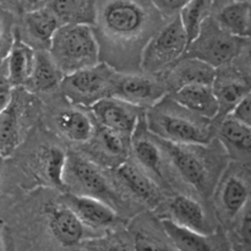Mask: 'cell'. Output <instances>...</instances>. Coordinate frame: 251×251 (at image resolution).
Returning a JSON list of instances; mask_svg holds the SVG:
<instances>
[{"mask_svg":"<svg viewBox=\"0 0 251 251\" xmlns=\"http://www.w3.org/2000/svg\"><path fill=\"white\" fill-rule=\"evenodd\" d=\"M147 129L156 137L184 145L207 146L212 139L210 120L163 97L145 114Z\"/></svg>","mask_w":251,"mask_h":251,"instance_id":"obj_1","label":"cell"},{"mask_svg":"<svg viewBox=\"0 0 251 251\" xmlns=\"http://www.w3.org/2000/svg\"><path fill=\"white\" fill-rule=\"evenodd\" d=\"M49 53L63 75L98 64L100 46L91 25H61L54 33Z\"/></svg>","mask_w":251,"mask_h":251,"instance_id":"obj_2","label":"cell"},{"mask_svg":"<svg viewBox=\"0 0 251 251\" xmlns=\"http://www.w3.org/2000/svg\"><path fill=\"white\" fill-rule=\"evenodd\" d=\"M248 39L239 38L221 28L210 16L205 20L198 38L188 47L185 55L198 58L215 69L229 64L239 55Z\"/></svg>","mask_w":251,"mask_h":251,"instance_id":"obj_3","label":"cell"},{"mask_svg":"<svg viewBox=\"0 0 251 251\" xmlns=\"http://www.w3.org/2000/svg\"><path fill=\"white\" fill-rule=\"evenodd\" d=\"M115 71L105 64H96L90 68L64 75L60 86L64 95L73 103L91 107L100 98L112 96Z\"/></svg>","mask_w":251,"mask_h":251,"instance_id":"obj_4","label":"cell"},{"mask_svg":"<svg viewBox=\"0 0 251 251\" xmlns=\"http://www.w3.org/2000/svg\"><path fill=\"white\" fill-rule=\"evenodd\" d=\"M188 49L185 32L178 15L169 24L159 29L142 50L141 66L147 73H157L172 66Z\"/></svg>","mask_w":251,"mask_h":251,"instance_id":"obj_5","label":"cell"},{"mask_svg":"<svg viewBox=\"0 0 251 251\" xmlns=\"http://www.w3.org/2000/svg\"><path fill=\"white\" fill-rule=\"evenodd\" d=\"M156 139L181 178L201 195H208L212 174L207 158L198 150L199 145L176 144L158 137Z\"/></svg>","mask_w":251,"mask_h":251,"instance_id":"obj_6","label":"cell"},{"mask_svg":"<svg viewBox=\"0 0 251 251\" xmlns=\"http://www.w3.org/2000/svg\"><path fill=\"white\" fill-rule=\"evenodd\" d=\"M103 31L118 41H132L141 36L149 16L135 0H109L100 11Z\"/></svg>","mask_w":251,"mask_h":251,"instance_id":"obj_7","label":"cell"},{"mask_svg":"<svg viewBox=\"0 0 251 251\" xmlns=\"http://www.w3.org/2000/svg\"><path fill=\"white\" fill-rule=\"evenodd\" d=\"M64 185L73 188L78 195L93 196L105 202L114 196L100 168L90 159L76 153L66 154Z\"/></svg>","mask_w":251,"mask_h":251,"instance_id":"obj_8","label":"cell"},{"mask_svg":"<svg viewBox=\"0 0 251 251\" xmlns=\"http://www.w3.org/2000/svg\"><path fill=\"white\" fill-rule=\"evenodd\" d=\"M167 87L149 76L117 75L112 96L136 107H152L166 96Z\"/></svg>","mask_w":251,"mask_h":251,"instance_id":"obj_9","label":"cell"},{"mask_svg":"<svg viewBox=\"0 0 251 251\" xmlns=\"http://www.w3.org/2000/svg\"><path fill=\"white\" fill-rule=\"evenodd\" d=\"M95 119L100 126L131 136L137 122L144 114L142 108L132 105L113 96L100 98L91 105Z\"/></svg>","mask_w":251,"mask_h":251,"instance_id":"obj_10","label":"cell"},{"mask_svg":"<svg viewBox=\"0 0 251 251\" xmlns=\"http://www.w3.org/2000/svg\"><path fill=\"white\" fill-rule=\"evenodd\" d=\"M130 149L134 152L136 163L145 172L163 179V151L156 136L147 129L145 113L137 122L130 139Z\"/></svg>","mask_w":251,"mask_h":251,"instance_id":"obj_11","label":"cell"},{"mask_svg":"<svg viewBox=\"0 0 251 251\" xmlns=\"http://www.w3.org/2000/svg\"><path fill=\"white\" fill-rule=\"evenodd\" d=\"M172 100L185 109L205 119H213L218 115L220 105L211 85L193 83L181 86L172 93Z\"/></svg>","mask_w":251,"mask_h":251,"instance_id":"obj_12","label":"cell"},{"mask_svg":"<svg viewBox=\"0 0 251 251\" xmlns=\"http://www.w3.org/2000/svg\"><path fill=\"white\" fill-rule=\"evenodd\" d=\"M117 174L130 193L146 205L156 207L161 203L162 195L158 185L139 164L124 161L118 166Z\"/></svg>","mask_w":251,"mask_h":251,"instance_id":"obj_13","label":"cell"},{"mask_svg":"<svg viewBox=\"0 0 251 251\" xmlns=\"http://www.w3.org/2000/svg\"><path fill=\"white\" fill-rule=\"evenodd\" d=\"M47 220L49 230L63 247H74L82 240L85 226L69 206H49Z\"/></svg>","mask_w":251,"mask_h":251,"instance_id":"obj_14","label":"cell"},{"mask_svg":"<svg viewBox=\"0 0 251 251\" xmlns=\"http://www.w3.org/2000/svg\"><path fill=\"white\" fill-rule=\"evenodd\" d=\"M68 206L80 218L83 226L104 228L109 227L117 221V213L112 206L93 196L71 194L68 196Z\"/></svg>","mask_w":251,"mask_h":251,"instance_id":"obj_15","label":"cell"},{"mask_svg":"<svg viewBox=\"0 0 251 251\" xmlns=\"http://www.w3.org/2000/svg\"><path fill=\"white\" fill-rule=\"evenodd\" d=\"M217 73L213 66L208 65L205 61L198 58L185 55V58L179 59L172 65L168 74V87L176 90L181 86L193 85V83H203L213 85Z\"/></svg>","mask_w":251,"mask_h":251,"instance_id":"obj_16","label":"cell"},{"mask_svg":"<svg viewBox=\"0 0 251 251\" xmlns=\"http://www.w3.org/2000/svg\"><path fill=\"white\" fill-rule=\"evenodd\" d=\"M168 220L188 229L202 234H212L207 216L195 199L186 195L174 196L168 203Z\"/></svg>","mask_w":251,"mask_h":251,"instance_id":"obj_17","label":"cell"},{"mask_svg":"<svg viewBox=\"0 0 251 251\" xmlns=\"http://www.w3.org/2000/svg\"><path fill=\"white\" fill-rule=\"evenodd\" d=\"M250 185L245 176L226 174L218 189V201L228 217L234 218L249 203Z\"/></svg>","mask_w":251,"mask_h":251,"instance_id":"obj_18","label":"cell"},{"mask_svg":"<svg viewBox=\"0 0 251 251\" xmlns=\"http://www.w3.org/2000/svg\"><path fill=\"white\" fill-rule=\"evenodd\" d=\"M95 152L105 163L119 166L126 161L130 150L131 136L108 127L100 126L95 130Z\"/></svg>","mask_w":251,"mask_h":251,"instance_id":"obj_19","label":"cell"},{"mask_svg":"<svg viewBox=\"0 0 251 251\" xmlns=\"http://www.w3.org/2000/svg\"><path fill=\"white\" fill-rule=\"evenodd\" d=\"M218 136L230 156L237 159L249 158L251 152V126L249 125L226 115Z\"/></svg>","mask_w":251,"mask_h":251,"instance_id":"obj_20","label":"cell"},{"mask_svg":"<svg viewBox=\"0 0 251 251\" xmlns=\"http://www.w3.org/2000/svg\"><path fill=\"white\" fill-rule=\"evenodd\" d=\"M64 75L51 58L49 50H34V63L26 85L36 91H51L60 86Z\"/></svg>","mask_w":251,"mask_h":251,"instance_id":"obj_21","label":"cell"},{"mask_svg":"<svg viewBox=\"0 0 251 251\" xmlns=\"http://www.w3.org/2000/svg\"><path fill=\"white\" fill-rule=\"evenodd\" d=\"M48 7L61 25L83 24L92 26L97 19L95 0H50Z\"/></svg>","mask_w":251,"mask_h":251,"instance_id":"obj_22","label":"cell"},{"mask_svg":"<svg viewBox=\"0 0 251 251\" xmlns=\"http://www.w3.org/2000/svg\"><path fill=\"white\" fill-rule=\"evenodd\" d=\"M34 63V50L31 46L25 43L19 34L12 41L7 60L10 83L15 86L26 85L29 80Z\"/></svg>","mask_w":251,"mask_h":251,"instance_id":"obj_23","label":"cell"},{"mask_svg":"<svg viewBox=\"0 0 251 251\" xmlns=\"http://www.w3.org/2000/svg\"><path fill=\"white\" fill-rule=\"evenodd\" d=\"M216 22L222 29L239 38L250 37V2L235 0L226 5L216 17Z\"/></svg>","mask_w":251,"mask_h":251,"instance_id":"obj_24","label":"cell"},{"mask_svg":"<svg viewBox=\"0 0 251 251\" xmlns=\"http://www.w3.org/2000/svg\"><path fill=\"white\" fill-rule=\"evenodd\" d=\"M162 228L179 251H216L211 234H202L178 226L168 218L161 221Z\"/></svg>","mask_w":251,"mask_h":251,"instance_id":"obj_25","label":"cell"},{"mask_svg":"<svg viewBox=\"0 0 251 251\" xmlns=\"http://www.w3.org/2000/svg\"><path fill=\"white\" fill-rule=\"evenodd\" d=\"M56 124L64 136L77 144H86L90 141L96 130L91 118L76 108L59 113Z\"/></svg>","mask_w":251,"mask_h":251,"instance_id":"obj_26","label":"cell"},{"mask_svg":"<svg viewBox=\"0 0 251 251\" xmlns=\"http://www.w3.org/2000/svg\"><path fill=\"white\" fill-rule=\"evenodd\" d=\"M212 0H189L178 12L179 21L185 32L188 47L198 38L203 22L210 15Z\"/></svg>","mask_w":251,"mask_h":251,"instance_id":"obj_27","label":"cell"},{"mask_svg":"<svg viewBox=\"0 0 251 251\" xmlns=\"http://www.w3.org/2000/svg\"><path fill=\"white\" fill-rule=\"evenodd\" d=\"M37 168L44 179L56 188H65L64 185V168H65L66 153L59 147L48 146L42 149L36 157Z\"/></svg>","mask_w":251,"mask_h":251,"instance_id":"obj_28","label":"cell"},{"mask_svg":"<svg viewBox=\"0 0 251 251\" xmlns=\"http://www.w3.org/2000/svg\"><path fill=\"white\" fill-rule=\"evenodd\" d=\"M26 26L28 33L42 44L49 48L56 29L61 26L55 15L49 7H37L26 15Z\"/></svg>","mask_w":251,"mask_h":251,"instance_id":"obj_29","label":"cell"},{"mask_svg":"<svg viewBox=\"0 0 251 251\" xmlns=\"http://www.w3.org/2000/svg\"><path fill=\"white\" fill-rule=\"evenodd\" d=\"M212 87L220 105L218 115L223 114L225 117L240 100L250 95L249 83L237 77H227L222 81L216 78Z\"/></svg>","mask_w":251,"mask_h":251,"instance_id":"obj_30","label":"cell"},{"mask_svg":"<svg viewBox=\"0 0 251 251\" xmlns=\"http://www.w3.org/2000/svg\"><path fill=\"white\" fill-rule=\"evenodd\" d=\"M20 112L12 97L9 107L0 114V156H9L19 144Z\"/></svg>","mask_w":251,"mask_h":251,"instance_id":"obj_31","label":"cell"},{"mask_svg":"<svg viewBox=\"0 0 251 251\" xmlns=\"http://www.w3.org/2000/svg\"><path fill=\"white\" fill-rule=\"evenodd\" d=\"M85 251H135L129 238L119 233H109L103 237L85 242Z\"/></svg>","mask_w":251,"mask_h":251,"instance_id":"obj_32","label":"cell"},{"mask_svg":"<svg viewBox=\"0 0 251 251\" xmlns=\"http://www.w3.org/2000/svg\"><path fill=\"white\" fill-rule=\"evenodd\" d=\"M132 244L135 251H179L173 244H168L145 230L135 233Z\"/></svg>","mask_w":251,"mask_h":251,"instance_id":"obj_33","label":"cell"},{"mask_svg":"<svg viewBox=\"0 0 251 251\" xmlns=\"http://www.w3.org/2000/svg\"><path fill=\"white\" fill-rule=\"evenodd\" d=\"M227 115L232 117L233 119L243 123L245 125L251 126V100L250 95L245 96L243 100H240L234 107L232 108Z\"/></svg>","mask_w":251,"mask_h":251,"instance_id":"obj_34","label":"cell"},{"mask_svg":"<svg viewBox=\"0 0 251 251\" xmlns=\"http://www.w3.org/2000/svg\"><path fill=\"white\" fill-rule=\"evenodd\" d=\"M243 212L242 221H240L239 228H238V238H239L240 243L244 247L245 251L250 250V242H251V217H250V210L249 203L245 206Z\"/></svg>","mask_w":251,"mask_h":251,"instance_id":"obj_35","label":"cell"},{"mask_svg":"<svg viewBox=\"0 0 251 251\" xmlns=\"http://www.w3.org/2000/svg\"><path fill=\"white\" fill-rule=\"evenodd\" d=\"M157 10L166 16H176L179 10L189 1V0H151Z\"/></svg>","mask_w":251,"mask_h":251,"instance_id":"obj_36","label":"cell"},{"mask_svg":"<svg viewBox=\"0 0 251 251\" xmlns=\"http://www.w3.org/2000/svg\"><path fill=\"white\" fill-rule=\"evenodd\" d=\"M12 97H14L12 92L7 86H0V114L9 107V104L12 100Z\"/></svg>","mask_w":251,"mask_h":251,"instance_id":"obj_37","label":"cell"},{"mask_svg":"<svg viewBox=\"0 0 251 251\" xmlns=\"http://www.w3.org/2000/svg\"><path fill=\"white\" fill-rule=\"evenodd\" d=\"M26 1L28 2L29 5H32V6H38L43 0H26Z\"/></svg>","mask_w":251,"mask_h":251,"instance_id":"obj_38","label":"cell"},{"mask_svg":"<svg viewBox=\"0 0 251 251\" xmlns=\"http://www.w3.org/2000/svg\"><path fill=\"white\" fill-rule=\"evenodd\" d=\"M2 33H4V29H2V24H1V21H0V42H1Z\"/></svg>","mask_w":251,"mask_h":251,"instance_id":"obj_39","label":"cell"},{"mask_svg":"<svg viewBox=\"0 0 251 251\" xmlns=\"http://www.w3.org/2000/svg\"><path fill=\"white\" fill-rule=\"evenodd\" d=\"M1 163H2V157L0 156V171H1Z\"/></svg>","mask_w":251,"mask_h":251,"instance_id":"obj_40","label":"cell"}]
</instances>
